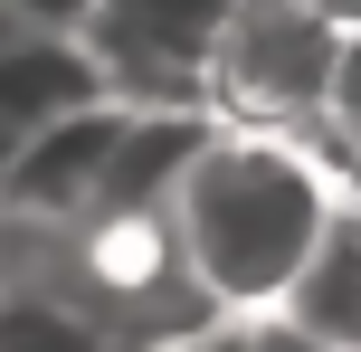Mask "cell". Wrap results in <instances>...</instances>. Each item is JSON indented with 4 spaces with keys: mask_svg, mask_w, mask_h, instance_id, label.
<instances>
[{
    "mask_svg": "<svg viewBox=\"0 0 361 352\" xmlns=\"http://www.w3.org/2000/svg\"><path fill=\"white\" fill-rule=\"evenodd\" d=\"M238 324H247V352H324L314 334H295L286 315H238Z\"/></svg>",
    "mask_w": 361,
    "mask_h": 352,
    "instance_id": "cell-9",
    "label": "cell"
},
{
    "mask_svg": "<svg viewBox=\"0 0 361 352\" xmlns=\"http://www.w3.org/2000/svg\"><path fill=\"white\" fill-rule=\"evenodd\" d=\"M343 0H238L209 38L200 67V105L228 124H324V86H333V48H343Z\"/></svg>",
    "mask_w": 361,
    "mask_h": 352,
    "instance_id": "cell-2",
    "label": "cell"
},
{
    "mask_svg": "<svg viewBox=\"0 0 361 352\" xmlns=\"http://www.w3.org/2000/svg\"><path fill=\"white\" fill-rule=\"evenodd\" d=\"M333 171L305 152V133L286 124H228L209 114L200 152L171 181V238L190 286L219 305V315H267L286 296V277L305 267L314 229L333 219Z\"/></svg>",
    "mask_w": 361,
    "mask_h": 352,
    "instance_id": "cell-1",
    "label": "cell"
},
{
    "mask_svg": "<svg viewBox=\"0 0 361 352\" xmlns=\"http://www.w3.org/2000/svg\"><path fill=\"white\" fill-rule=\"evenodd\" d=\"M143 352H247V324H238V315H209V324H180V334L143 343Z\"/></svg>",
    "mask_w": 361,
    "mask_h": 352,
    "instance_id": "cell-8",
    "label": "cell"
},
{
    "mask_svg": "<svg viewBox=\"0 0 361 352\" xmlns=\"http://www.w3.org/2000/svg\"><path fill=\"white\" fill-rule=\"evenodd\" d=\"M10 29H19V10H10V0H0V38H10Z\"/></svg>",
    "mask_w": 361,
    "mask_h": 352,
    "instance_id": "cell-10",
    "label": "cell"
},
{
    "mask_svg": "<svg viewBox=\"0 0 361 352\" xmlns=\"http://www.w3.org/2000/svg\"><path fill=\"white\" fill-rule=\"evenodd\" d=\"M228 10L238 0H86L67 29L105 67V95H124V105H200V67H209V38Z\"/></svg>",
    "mask_w": 361,
    "mask_h": 352,
    "instance_id": "cell-3",
    "label": "cell"
},
{
    "mask_svg": "<svg viewBox=\"0 0 361 352\" xmlns=\"http://www.w3.org/2000/svg\"><path fill=\"white\" fill-rule=\"evenodd\" d=\"M86 95H105V67L86 57V38L57 29V19H19V29L0 38V171L19 162V143H29L38 124H57V114L86 105Z\"/></svg>",
    "mask_w": 361,
    "mask_h": 352,
    "instance_id": "cell-4",
    "label": "cell"
},
{
    "mask_svg": "<svg viewBox=\"0 0 361 352\" xmlns=\"http://www.w3.org/2000/svg\"><path fill=\"white\" fill-rule=\"evenodd\" d=\"M324 124L361 152V10L343 19V48H333V86H324Z\"/></svg>",
    "mask_w": 361,
    "mask_h": 352,
    "instance_id": "cell-7",
    "label": "cell"
},
{
    "mask_svg": "<svg viewBox=\"0 0 361 352\" xmlns=\"http://www.w3.org/2000/svg\"><path fill=\"white\" fill-rule=\"evenodd\" d=\"M0 352H124V334L67 277H29V286H0Z\"/></svg>",
    "mask_w": 361,
    "mask_h": 352,
    "instance_id": "cell-6",
    "label": "cell"
},
{
    "mask_svg": "<svg viewBox=\"0 0 361 352\" xmlns=\"http://www.w3.org/2000/svg\"><path fill=\"white\" fill-rule=\"evenodd\" d=\"M267 315H286L295 334H314L324 352H361V210L352 200H333V219L314 229L305 267L286 277V296Z\"/></svg>",
    "mask_w": 361,
    "mask_h": 352,
    "instance_id": "cell-5",
    "label": "cell"
}]
</instances>
